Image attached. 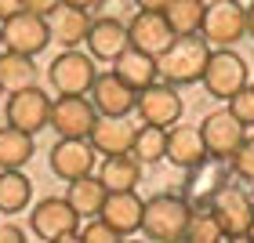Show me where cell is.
I'll use <instances>...</instances> for the list:
<instances>
[{
  "mask_svg": "<svg viewBox=\"0 0 254 243\" xmlns=\"http://www.w3.org/2000/svg\"><path fill=\"white\" fill-rule=\"evenodd\" d=\"M211 59V44H207L200 33H192V37H175L167 44L164 51L156 55V65H160V76L167 80V84H200L203 76V65Z\"/></svg>",
  "mask_w": 254,
  "mask_h": 243,
  "instance_id": "1",
  "label": "cell"
},
{
  "mask_svg": "<svg viewBox=\"0 0 254 243\" xmlns=\"http://www.w3.org/2000/svg\"><path fill=\"white\" fill-rule=\"evenodd\" d=\"M189 203L175 192H156L145 200L142 211V233L149 240H186V225H189Z\"/></svg>",
  "mask_w": 254,
  "mask_h": 243,
  "instance_id": "2",
  "label": "cell"
},
{
  "mask_svg": "<svg viewBox=\"0 0 254 243\" xmlns=\"http://www.w3.org/2000/svg\"><path fill=\"white\" fill-rule=\"evenodd\" d=\"M233 171H229V160L218 156H203L200 164L186 167V182H182V200L189 203V211H203V207L214 203V196L229 185Z\"/></svg>",
  "mask_w": 254,
  "mask_h": 243,
  "instance_id": "3",
  "label": "cell"
},
{
  "mask_svg": "<svg viewBox=\"0 0 254 243\" xmlns=\"http://www.w3.org/2000/svg\"><path fill=\"white\" fill-rule=\"evenodd\" d=\"M200 37L211 48H233L247 37V7L244 0H214L203 7Z\"/></svg>",
  "mask_w": 254,
  "mask_h": 243,
  "instance_id": "4",
  "label": "cell"
},
{
  "mask_svg": "<svg viewBox=\"0 0 254 243\" xmlns=\"http://www.w3.org/2000/svg\"><path fill=\"white\" fill-rule=\"evenodd\" d=\"M200 84L207 87V95H211V98L229 102L244 84H251L247 62L240 59L233 48H211V59H207V65H203Z\"/></svg>",
  "mask_w": 254,
  "mask_h": 243,
  "instance_id": "5",
  "label": "cell"
},
{
  "mask_svg": "<svg viewBox=\"0 0 254 243\" xmlns=\"http://www.w3.org/2000/svg\"><path fill=\"white\" fill-rule=\"evenodd\" d=\"M80 218L65 196H44V200L29 211V229L37 240H76Z\"/></svg>",
  "mask_w": 254,
  "mask_h": 243,
  "instance_id": "6",
  "label": "cell"
},
{
  "mask_svg": "<svg viewBox=\"0 0 254 243\" xmlns=\"http://www.w3.org/2000/svg\"><path fill=\"white\" fill-rule=\"evenodd\" d=\"M51 95L44 87L37 84H29V87H18V91H11L7 95V106H4V120L11 127H22V131H29V134H40L44 127L51 123Z\"/></svg>",
  "mask_w": 254,
  "mask_h": 243,
  "instance_id": "7",
  "label": "cell"
},
{
  "mask_svg": "<svg viewBox=\"0 0 254 243\" xmlns=\"http://www.w3.org/2000/svg\"><path fill=\"white\" fill-rule=\"evenodd\" d=\"M0 33H4V48H7V51L33 55V59H37V55L51 44L48 15H37V11H26V7L0 22Z\"/></svg>",
  "mask_w": 254,
  "mask_h": 243,
  "instance_id": "8",
  "label": "cell"
},
{
  "mask_svg": "<svg viewBox=\"0 0 254 243\" xmlns=\"http://www.w3.org/2000/svg\"><path fill=\"white\" fill-rule=\"evenodd\" d=\"M98 69H95V59L91 51L84 55L80 48H65L59 59L48 65V80L55 87V95H87L91 84H95Z\"/></svg>",
  "mask_w": 254,
  "mask_h": 243,
  "instance_id": "9",
  "label": "cell"
},
{
  "mask_svg": "<svg viewBox=\"0 0 254 243\" xmlns=\"http://www.w3.org/2000/svg\"><path fill=\"white\" fill-rule=\"evenodd\" d=\"M98 120V109L87 95H59L51 102V131L59 138H87Z\"/></svg>",
  "mask_w": 254,
  "mask_h": 243,
  "instance_id": "10",
  "label": "cell"
},
{
  "mask_svg": "<svg viewBox=\"0 0 254 243\" xmlns=\"http://www.w3.org/2000/svg\"><path fill=\"white\" fill-rule=\"evenodd\" d=\"M182 95L175 91V84L167 80H153L149 87L138 91L134 113L142 117V123H156V127H175L182 120Z\"/></svg>",
  "mask_w": 254,
  "mask_h": 243,
  "instance_id": "11",
  "label": "cell"
},
{
  "mask_svg": "<svg viewBox=\"0 0 254 243\" xmlns=\"http://www.w3.org/2000/svg\"><path fill=\"white\" fill-rule=\"evenodd\" d=\"M211 211H214L218 222H222V233L229 240H244L251 222H254V200H251V192L244 185H236V182H229L225 189L214 196Z\"/></svg>",
  "mask_w": 254,
  "mask_h": 243,
  "instance_id": "12",
  "label": "cell"
},
{
  "mask_svg": "<svg viewBox=\"0 0 254 243\" xmlns=\"http://www.w3.org/2000/svg\"><path fill=\"white\" fill-rule=\"evenodd\" d=\"M95 145L87 142V138H59V142L51 145L48 153V167L55 178L62 182H73L80 175H91L95 171Z\"/></svg>",
  "mask_w": 254,
  "mask_h": 243,
  "instance_id": "13",
  "label": "cell"
},
{
  "mask_svg": "<svg viewBox=\"0 0 254 243\" xmlns=\"http://www.w3.org/2000/svg\"><path fill=\"white\" fill-rule=\"evenodd\" d=\"M200 134H203L207 156L229 160V156H233L236 149H240V142L247 138V127L233 117V109H218V113H211V117H203Z\"/></svg>",
  "mask_w": 254,
  "mask_h": 243,
  "instance_id": "14",
  "label": "cell"
},
{
  "mask_svg": "<svg viewBox=\"0 0 254 243\" xmlns=\"http://www.w3.org/2000/svg\"><path fill=\"white\" fill-rule=\"evenodd\" d=\"M87 98L95 102L98 117H131L134 102H138V91L131 84H124L117 73H98L91 91H87Z\"/></svg>",
  "mask_w": 254,
  "mask_h": 243,
  "instance_id": "15",
  "label": "cell"
},
{
  "mask_svg": "<svg viewBox=\"0 0 254 243\" xmlns=\"http://www.w3.org/2000/svg\"><path fill=\"white\" fill-rule=\"evenodd\" d=\"M87 51L91 59L98 62H113L117 55L131 44V37H127V22L124 18H113V15H95L91 18V29H87Z\"/></svg>",
  "mask_w": 254,
  "mask_h": 243,
  "instance_id": "16",
  "label": "cell"
},
{
  "mask_svg": "<svg viewBox=\"0 0 254 243\" xmlns=\"http://www.w3.org/2000/svg\"><path fill=\"white\" fill-rule=\"evenodd\" d=\"M127 37H131L134 48H142L149 55H160L171 40H175V29L167 26L164 11H142L138 7L134 15L127 18Z\"/></svg>",
  "mask_w": 254,
  "mask_h": 243,
  "instance_id": "17",
  "label": "cell"
},
{
  "mask_svg": "<svg viewBox=\"0 0 254 243\" xmlns=\"http://www.w3.org/2000/svg\"><path fill=\"white\" fill-rule=\"evenodd\" d=\"M142 211H145V200L138 196L134 189H120V192H109L106 203H102V218L117 229L120 236H131V233H142Z\"/></svg>",
  "mask_w": 254,
  "mask_h": 243,
  "instance_id": "18",
  "label": "cell"
},
{
  "mask_svg": "<svg viewBox=\"0 0 254 243\" xmlns=\"http://www.w3.org/2000/svg\"><path fill=\"white\" fill-rule=\"evenodd\" d=\"M113 73H117L124 84H131L134 91H142V87L153 84V80H160V65H156V55L127 44L117 59H113Z\"/></svg>",
  "mask_w": 254,
  "mask_h": 243,
  "instance_id": "19",
  "label": "cell"
},
{
  "mask_svg": "<svg viewBox=\"0 0 254 243\" xmlns=\"http://www.w3.org/2000/svg\"><path fill=\"white\" fill-rule=\"evenodd\" d=\"M87 142L95 145V153L113 156V153H131L134 142V123L127 117H98L95 127H91Z\"/></svg>",
  "mask_w": 254,
  "mask_h": 243,
  "instance_id": "20",
  "label": "cell"
},
{
  "mask_svg": "<svg viewBox=\"0 0 254 243\" xmlns=\"http://www.w3.org/2000/svg\"><path fill=\"white\" fill-rule=\"evenodd\" d=\"M48 26H51V40H59L62 48H80L87 40V29H91V11L73 7V4H59L48 15Z\"/></svg>",
  "mask_w": 254,
  "mask_h": 243,
  "instance_id": "21",
  "label": "cell"
},
{
  "mask_svg": "<svg viewBox=\"0 0 254 243\" xmlns=\"http://www.w3.org/2000/svg\"><path fill=\"white\" fill-rule=\"evenodd\" d=\"M95 175L106 182L109 192L138 189V182H142V164L134 160V153H113V156H102V164H98Z\"/></svg>",
  "mask_w": 254,
  "mask_h": 243,
  "instance_id": "22",
  "label": "cell"
},
{
  "mask_svg": "<svg viewBox=\"0 0 254 243\" xmlns=\"http://www.w3.org/2000/svg\"><path fill=\"white\" fill-rule=\"evenodd\" d=\"M207 156V145H203V134L200 127H167V160L175 167H192Z\"/></svg>",
  "mask_w": 254,
  "mask_h": 243,
  "instance_id": "23",
  "label": "cell"
},
{
  "mask_svg": "<svg viewBox=\"0 0 254 243\" xmlns=\"http://www.w3.org/2000/svg\"><path fill=\"white\" fill-rule=\"evenodd\" d=\"M106 196H109V189H106V182H102L95 171L73 178V182H69V189H65V200L73 203V211L80 218H95L102 211V203H106Z\"/></svg>",
  "mask_w": 254,
  "mask_h": 243,
  "instance_id": "24",
  "label": "cell"
},
{
  "mask_svg": "<svg viewBox=\"0 0 254 243\" xmlns=\"http://www.w3.org/2000/svg\"><path fill=\"white\" fill-rule=\"evenodd\" d=\"M37 84V62L33 55H18V51H0V95H11L18 87Z\"/></svg>",
  "mask_w": 254,
  "mask_h": 243,
  "instance_id": "25",
  "label": "cell"
},
{
  "mask_svg": "<svg viewBox=\"0 0 254 243\" xmlns=\"http://www.w3.org/2000/svg\"><path fill=\"white\" fill-rule=\"evenodd\" d=\"M33 134L22 131V127H11L4 123L0 127V171H15V167H26L33 160Z\"/></svg>",
  "mask_w": 254,
  "mask_h": 243,
  "instance_id": "26",
  "label": "cell"
},
{
  "mask_svg": "<svg viewBox=\"0 0 254 243\" xmlns=\"http://www.w3.org/2000/svg\"><path fill=\"white\" fill-rule=\"evenodd\" d=\"M33 203V182L22 175V167L15 171H0V214H18Z\"/></svg>",
  "mask_w": 254,
  "mask_h": 243,
  "instance_id": "27",
  "label": "cell"
},
{
  "mask_svg": "<svg viewBox=\"0 0 254 243\" xmlns=\"http://www.w3.org/2000/svg\"><path fill=\"white\" fill-rule=\"evenodd\" d=\"M131 153L138 164H160L167 156V127H156V123H142L134 127V142H131Z\"/></svg>",
  "mask_w": 254,
  "mask_h": 243,
  "instance_id": "28",
  "label": "cell"
},
{
  "mask_svg": "<svg viewBox=\"0 0 254 243\" xmlns=\"http://www.w3.org/2000/svg\"><path fill=\"white\" fill-rule=\"evenodd\" d=\"M203 7H207V0H171L164 7V18L175 29V37H192L203 26Z\"/></svg>",
  "mask_w": 254,
  "mask_h": 243,
  "instance_id": "29",
  "label": "cell"
},
{
  "mask_svg": "<svg viewBox=\"0 0 254 243\" xmlns=\"http://www.w3.org/2000/svg\"><path fill=\"white\" fill-rule=\"evenodd\" d=\"M186 240H200V243L225 240V233H222V222L214 218V211H211V207H203V211H192V214H189Z\"/></svg>",
  "mask_w": 254,
  "mask_h": 243,
  "instance_id": "30",
  "label": "cell"
},
{
  "mask_svg": "<svg viewBox=\"0 0 254 243\" xmlns=\"http://www.w3.org/2000/svg\"><path fill=\"white\" fill-rule=\"evenodd\" d=\"M84 222H87V225H80V233H76V240H84V243H117V240H124L102 214L84 218Z\"/></svg>",
  "mask_w": 254,
  "mask_h": 243,
  "instance_id": "31",
  "label": "cell"
},
{
  "mask_svg": "<svg viewBox=\"0 0 254 243\" xmlns=\"http://www.w3.org/2000/svg\"><path fill=\"white\" fill-rule=\"evenodd\" d=\"M229 171L244 182H254V138H244L240 149L229 156Z\"/></svg>",
  "mask_w": 254,
  "mask_h": 243,
  "instance_id": "32",
  "label": "cell"
},
{
  "mask_svg": "<svg viewBox=\"0 0 254 243\" xmlns=\"http://www.w3.org/2000/svg\"><path fill=\"white\" fill-rule=\"evenodd\" d=\"M229 109H233V117L244 123V127H254V84L240 87L236 95L229 98Z\"/></svg>",
  "mask_w": 254,
  "mask_h": 243,
  "instance_id": "33",
  "label": "cell"
},
{
  "mask_svg": "<svg viewBox=\"0 0 254 243\" xmlns=\"http://www.w3.org/2000/svg\"><path fill=\"white\" fill-rule=\"evenodd\" d=\"M59 4H62V0H22V7H26V11H37V15H51Z\"/></svg>",
  "mask_w": 254,
  "mask_h": 243,
  "instance_id": "34",
  "label": "cell"
},
{
  "mask_svg": "<svg viewBox=\"0 0 254 243\" xmlns=\"http://www.w3.org/2000/svg\"><path fill=\"white\" fill-rule=\"evenodd\" d=\"M18 240H26V233H22L18 225H11V222L0 225V243H18Z\"/></svg>",
  "mask_w": 254,
  "mask_h": 243,
  "instance_id": "35",
  "label": "cell"
},
{
  "mask_svg": "<svg viewBox=\"0 0 254 243\" xmlns=\"http://www.w3.org/2000/svg\"><path fill=\"white\" fill-rule=\"evenodd\" d=\"M15 11H22V0H0V22L11 18Z\"/></svg>",
  "mask_w": 254,
  "mask_h": 243,
  "instance_id": "36",
  "label": "cell"
},
{
  "mask_svg": "<svg viewBox=\"0 0 254 243\" xmlns=\"http://www.w3.org/2000/svg\"><path fill=\"white\" fill-rule=\"evenodd\" d=\"M171 4V0H134V7H142V11H164Z\"/></svg>",
  "mask_w": 254,
  "mask_h": 243,
  "instance_id": "37",
  "label": "cell"
},
{
  "mask_svg": "<svg viewBox=\"0 0 254 243\" xmlns=\"http://www.w3.org/2000/svg\"><path fill=\"white\" fill-rule=\"evenodd\" d=\"M62 4H73V7H87V11H91L98 0H62Z\"/></svg>",
  "mask_w": 254,
  "mask_h": 243,
  "instance_id": "38",
  "label": "cell"
},
{
  "mask_svg": "<svg viewBox=\"0 0 254 243\" xmlns=\"http://www.w3.org/2000/svg\"><path fill=\"white\" fill-rule=\"evenodd\" d=\"M247 37H254V0H251V7H247Z\"/></svg>",
  "mask_w": 254,
  "mask_h": 243,
  "instance_id": "39",
  "label": "cell"
},
{
  "mask_svg": "<svg viewBox=\"0 0 254 243\" xmlns=\"http://www.w3.org/2000/svg\"><path fill=\"white\" fill-rule=\"evenodd\" d=\"M247 240H254V222H251V229H247Z\"/></svg>",
  "mask_w": 254,
  "mask_h": 243,
  "instance_id": "40",
  "label": "cell"
},
{
  "mask_svg": "<svg viewBox=\"0 0 254 243\" xmlns=\"http://www.w3.org/2000/svg\"><path fill=\"white\" fill-rule=\"evenodd\" d=\"M0 48H4V33H0Z\"/></svg>",
  "mask_w": 254,
  "mask_h": 243,
  "instance_id": "41",
  "label": "cell"
},
{
  "mask_svg": "<svg viewBox=\"0 0 254 243\" xmlns=\"http://www.w3.org/2000/svg\"><path fill=\"white\" fill-rule=\"evenodd\" d=\"M251 200H254V189H251Z\"/></svg>",
  "mask_w": 254,
  "mask_h": 243,
  "instance_id": "42",
  "label": "cell"
}]
</instances>
